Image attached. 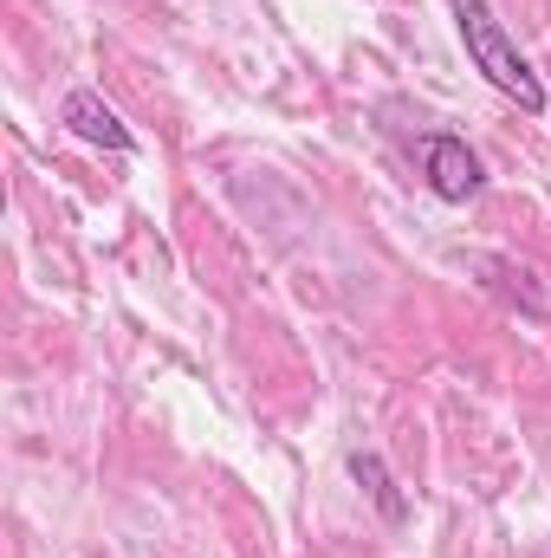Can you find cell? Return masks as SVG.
<instances>
[{"label":"cell","instance_id":"1","mask_svg":"<svg viewBox=\"0 0 551 558\" xmlns=\"http://www.w3.org/2000/svg\"><path fill=\"white\" fill-rule=\"evenodd\" d=\"M448 7H454V33H461L474 72H487L493 92H506L526 118H539V111L551 105V92H546V78L532 72V59L513 46V33L500 26V13H493L487 0H448Z\"/></svg>","mask_w":551,"mask_h":558},{"label":"cell","instance_id":"2","mask_svg":"<svg viewBox=\"0 0 551 558\" xmlns=\"http://www.w3.org/2000/svg\"><path fill=\"white\" fill-rule=\"evenodd\" d=\"M421 175H428V189H434L441 202H454V208L487 189L480 156L467 149V137H454V131H434V137L421 143Z\"/></svg>","mask_w":551,"mask_h":558},{"label":"cell","instance_id":"3","mask_svg":"<svg viewBox=\"0 0 551 558\" xmlns=\"http://www.w3.org/2000/svg\"><path fill=\"white\" fill-rule=\"evenodd\" d=\"M59 118H65V131L78 143H91V149H111V156H137V131L98 98V92H65V105H59Z\"/></svg>","mask_w":551,"mask_h":558},{"label":"cell","instance_id":"4","mask_svg":"<svg viewBox=\"0 0 551 558\" xmlns=\"http://www.w3.org/2000/svg\"><path fill=\"white\" fill-rule=\"evenodd\" d=\"M351 481L370 494V507L383 513V526H409V500H403V487H396V474L383 468V454H370V448H357L351 454Z\"/></svg>","mask_w":551,"mask_h":558}]
</instances>
